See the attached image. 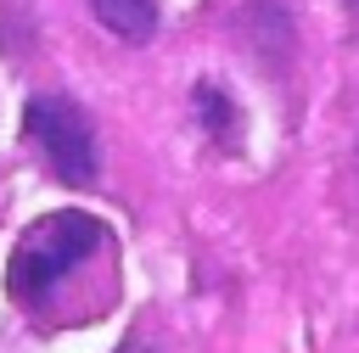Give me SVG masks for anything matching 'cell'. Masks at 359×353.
Masks as SVG:
<instances>
[{
    "instance_id": "6da1fadb",
    "label": "cell",
    "mask_w": 359,
    "mask_h": 353,
    "mask_svg": "<svg viewBox=\"0 0 359 353\" xmlns=\"http://www.w3.org/2000/svg\"><path fill=\"white\" fill-rule=\"evenodd\" d=\"M112 230L84 213V207H62L34 219L6 263V291L22 314L34 319H90L112 286Z\"/></svg>"
},
{
    "instance_id": "7a4b0ae2",
    "label": "cell",
    "mask_w": 359,
    "mask_h": 353,
    "mask_svg": "<svg viewBox=\"0 0 359 353\" xmlns=\"http://www.w3.org/2000/svg\"><path fill=\"white\" fill-rule=\"evenodd\" d=\"M22 129H28V140L39 146V157L50 162L56 179H67V185H95L101 151H95V129H90V118L79 112V101H67V95H34V101L22 106Z\"/></svg>"
},
{
    "instance_id": "3957f363",
    "label": "cell",
    "mask_w": 359,
    "mask_h": 353,
    "mask_svg": "<svg viewBox=\"0 0 359 353\" xmlns=\"http://www.w3.org/2000/svg\"><path fill=\"white\" fill-rule=\"evenodd\" d=\"M292 11H286V0H252L247 11H241V39L252 45V56L258 62H269V67H280L286 56H292Z\"/></svg>"
},
{
    "instance_id": "277c9868",
    "label": "cell",
    "mask_w": 359,
    "mask_h": 353,
    "mask_svg": "<svg viewBox=\"0 0 359 353\" xmlns=\"http://www.w3.org/2000/svg\"><path fill=\"white\" fill-rule=\"evenodd\" d=\"M191 106H196V129L213 140V146H236V101L224 95V84H213V78H202L196 90H191Z\"/></svg>"
},
{
    "instance_id": "5b68a950",
    "label": "cell",
    "mask_w": 359,
    "mask_h": 353,
    "mask_svg": "<svg viewBox=\"0 0 359 353\" xmlns=\"http://www.w3.org/2000/svg\"><path fill=\"white\" fill-rule=\"evenodd\" d=\"M90 11L101 17L107 34H118L129 45H140V39L157 34V0H90Z\"/></svg>"
},
{
    "instance_id": "8992f818",
    "label": "cell",
    "mask_w": 359,
    "mask_h": 353,
    "mask_svg": "<svg viewBox=\"0 0 359 353\" xmlns=\"http://www.w3.org/2000/svg\"><path fill=\"white\" fill-rule=\"evenodd\" d=\"M118 353H146V347H140V342H123V347H118Z\"/></svg>"
},
{
    "instance_id": "52a82bcc",
    "label": "cell",
    "mask_w": 359,
    "mask_h": 353,
    "mask_svg": "<svg viewBox=\"0 0 359 353\" xmlns=\"http://www.w3.org/2000/svg\"><path fill=\"white\" fill-rule=\"evenodd\" d=\"M348 6H353V11H359V0H348Z\"/></svg>"
}]
</instances>
